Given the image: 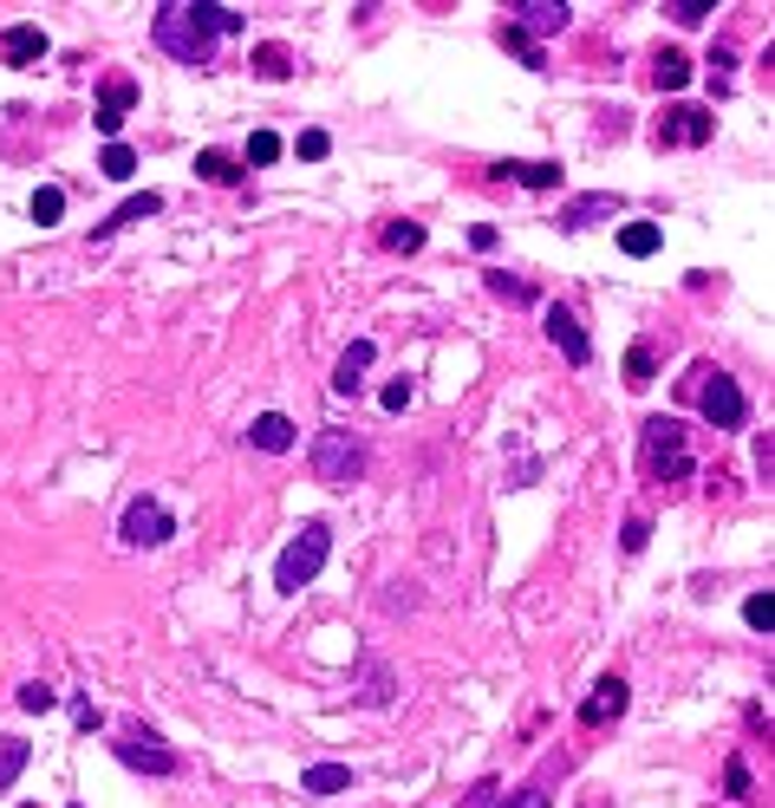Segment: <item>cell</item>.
I'll list each match as a JSON object with an SVG mask.
<instances>
[{"label": "cell", "mask_w": 775, "mask_h": 808, "mask_svg": "<svg viewBox=\"0 0 775 808\" xmlns=\"http://www.w3.org/2000/svg\"><path fill=\"white\" fill-rule=\"evenodd\" d=\"M685 385L698 391V411H704L717 431H737V424L750 418V398H743V385H737L730 372H717V365H691Z\"/></svg>", "instance_id": "277c9868"}, {"label": "cell", "mask_w": 775, "mask_h": 808, "mask_svg": "<svg viewBox=\"0 0 775 808\" xmlns=\"http://www.w3.org/2000/svg\"><path fill=\"white\" fill-rule=\"evenodd\" d=\"M646 542H652V529H646V515H633V522H626V555H639Z\"/></svg>", "instance_id": "ab89813d"}, {"label": "cell", "mask_w": 775, "mask_h": 808, "mask_svg": "<svg viewBox=\"0 0 775 808\" xmlns=\"http://www.w3.org/2000/svg\"><path fill=\"white\" fill-rule=\"evenodd\" d=\"M385 248L391 254H417L424 248V222H385Z\"/></svg>", "instance_id": "83f0119b"}, {"label": "cell", "mask_w": 775, "mask_h": 808, "mask_svg": "<svg viewBox=\"0 0 775 808\" xmlns=\"http://www.w3.org/2000/svg\"><path fill=\"white\" fill-rule=\"evenodd\" d=\"M52 705H59V692H52V685H39V679H33V685H20V711H39V718H46Z\"/></svg>", "instance_id": "f546056e"}, {"label": "cell", "mask_w": 775, "mask_h": 808, "mask_svg": "<svg viewBox=\"0 0 775 808\" xmlns=\"http://www.w3.org/2000/svg\"><path fill=\"white\" fill-rule=\"evenodd\" d=\"M117 763H130L143 776H176V750H163V737L157 731H137V724L117 737Z\"/></svg>", "instance_id": "9c48e42d"}, {"label": "cell", "mask_w": 775, "mask_h": 808, "mask_svg": "<svg viewBox=\"0 0 775 808\" xmlns=\"http://www.w3.org/2000/svg\"><path fill=\"white\" fill-rule=\"evenodd\" d=\"M196 176L215 183V189H228V183H241V163L228 150H196Z\"/></svg>", "instance_id": "d6986e66"}, {"label": "cell", "mask_w": 775, "mask_h": 808, "mask_svg": "<svg viewBox=\"0 0 775 808\" xmlns=\"http://www.w3.org/2000/svg\"><path fill=\"white\" fill-rule=\"evenodd\" d=\"M652 78H659V91H685V85H691V59H685L678 46H665V52L652 59Z\"/></svg>", "instance_id": "ac0fdd59"}, {"label": "cell", "mask_w": 775, "mask_h": 808, "mask_svg": "<svg viewBox=\"0 0 775 808\" xmlns=\"http://www.w3.org/2000/svg\"><path fill=\"white\" fill-rule=\"evenodd\" d=\"M280 150H287V144H280L274 130H254V137H248V163H274Z\"/></svg>", "instance_id": "d6a6232c"}, {"label": "cell", "mask_w": 775, "mask_h": 808, "mask_svg": "<svg viewBox=\"0 0 775 808\" xmlns=\"http://www.w3.org/2000/svg\"><path fill=\"white\" fill-rule=\"evenodd\" d=\"M757 470H763V476H775V437H763V444H757Z\"/></svg>", "instance_id": "7bdbcfd3"}, {"label": "cell", "mask_w": 775, "mask_h": 808, "mask_svg": "<svg viewBox=\"0 0 775 808\" xmlns=\"http://www.w3.org/2000/svg\"><path fill=\"white\" fill-rule=\"evenodd\" d=\"M639 470L646 483H685L698 463H691V431L678 418H646L639 424Z\"/></svg>", "instance_id": "7a4b0ae2"}, {"label": "cell", "mask_w": 775, "mask_h": 808, "mask_svg": "<svg viewBox=\"0 0 775 808\" xmlns=\"http://www.w3.org/2000/svg\"><path fill=\"white\" fill-rule=\"evenodd\" d=\"M359 698H365V705H391V672H385V666H372V672H365V692H359Z\"/></svg>", "instance_id": "d590c367"}, {"label": "cell", "mask_w": 775, "mask_h": 808, "mask_svg": "<svg viewBox=\"0 0 775 808\" xmlns=\"http://www.w3.org/2000/svg\"><path fill=\"white\" fill-rule=\"evenodd\" d=\"M502 46H509V52H515V59H522L528 72H548V52H541V46H535L528 33H515V26H502Z\"/></svg>", "instance_id": "d4e9b609"}, {"label": "cell", "mask_w": 775, "mask_h": 808, "mask_svg": "<svg viewBox=\"0 0 775 808\" xmlns=\"http://www.w3.org/2000/svg\"><path fill=\"white\" fill-rule=\"evenodd\" d=\"M293 150H300L307 163H320V157L333 150V137H326V130H300V137H293Z\"/></svg>", "instance_id": "8d00e7d4"}, {"label": "cell", "mask_w": 775, "mask_h": 808, "mask_svg": "<svg viewBox=\"0 0 775 808\" xmlns=\"http://www.w3.org/2000/svg\"><path fill=\"white\" fill-rule=\"evenodd\" d=\"M157 209H163V196H157V189H143V196H130V202H117V209H111V215H104V222H98L91 235L104 241V235H117L124 222H143V215H157Z\"/></svg>", "instance_id": "2e32d148"}, {"label": "cell", "mask_w": 775, "mask_h": 808, "mask_svg": "<svg viewBox=\"0 0 775 808\" xmlns=\"http://www.w3.org/2000/svg\"><path fill=\"white\" fill-rule=\"evenodd\" d=\"M26 808H33V803H26Z\"/></svg>", "instance_id": "ee69618b"}, {"label": "cell", "mask_w": 775, "mask_h": 808, "mask_svg": "<svg viewBox=\"0 0 775 808\" xmlns=\"http://www.w3.org/2000/svg\"><path fill=\"white\" fill-rule=\"evenodd\" d=\"M248 444H254V450H267V457H287V450L300 444V431H293V418H287V411H261V418L248 424Z\"/></svg>", "instance_id": "5bb4252c"}, {"label": "cell", "mask_w": 775, "mask_h": 808, "mask_svg": "<svg viewBox=\"0 0 775 808\" xmlns=\"http://www.w3.org/2000/svg\"><path fill=\"white\" fill-rule=\"evenodd\" d=\"M176 535V515L157 502V496H137L130 509H124V522H117V542L124 548H163Z\"/></svg>", "instance_id": "8992f818"}, {"label": "cell", "mask_w": 775, "mask_h": 808, "mask_svg": "<svg viewBox=\"0 0 775 808\" xmlns=\"http://www.w3.org/2000/svg\"><path fill=\"white\" fill-rule=\"evenodd\" d=\"M46 52H52V39H46L33 20H20V26L0 33V59H7V65H39Z\"/></svg>", "instance_id": "9a60e30c"}, {"label": "cell", "mask_w": 775, "mask_h": 808, "mask_svg": "<svg viewBox=\"0 0 775 808\" xmlns=\"http://www.w3.org/2000/svg\"><path fill=\"white\" fill-rule=\"evenodd\" d=\"M496 808H548V790H515L509 803H496Z\"/></svg>", "instance_id": "60d3db41"}, {"label": "cell", "mask_w": 775, "mask_h": 808, "mask_svg": "<svg viewBox=\"0 0 775 808\" xmlns=\"http://www.w3.org/2000/svg\"><path fill=\"white\" fill-rule=\"evenodd\" d=\"M254 72H261L267 85H280V78L293 72V52H287L280 39H267V46H254Z\"/></svg>", "instance_id": "603a6c76"}, {"label": "cell", "mask_w": 775, "mask_h": 808, "mask_svg": "<svg viewBox=\"0 0 775 808\" xmlns=\"http://www.w3.org/2000/svg\"><path fill=\"white\" fill-rule=\"evenodd\" d=\"M98 170H104L111 183H130V176H137V157H130V144H104V157H98Z\"/></svg>", "instance_id": "484cf974"}, {"label": "cell", "mask_w": 775, "mask_h": 808, "mask_svg": "<svg viewBox=\"0 0 775 808\" xmlns=\"http://www.w3.org/2000/svg\"><path fill=\"white\" fill-rule=\"evenodd\" d=\"M26 757H33V750H26L20 737H7V744H0V790H7V783H13V776L26 770Z\"/></svg>", "instance_id": "f1b7e54d"}, {"label": "cell", "mask_w": 775, "mask_h": 808, "mask_svg": "<svg viewBox=\"0 0 775 808\" xmlns=\"http://www.w3.org/2000/svg\"><path fill=\"white\" fill-rule=\"evenodd\" d=\"M665 13H672L678 26H704V13H711V7H704V0H672Z\"/></svg>", "instance_id": "74e56055"}, {"label": "cell", "mask_w": 775, "mask_h": 808, "mask_svg": "<svg viewBox=\"0 0 775 808\" xmlns=\"http://www.w3.org/2000/svg\"><path fill=\"white\" fill-rule=\"evenodd\" d=\"M567 20H574V7H567V0H515V7H509V26H515V33H528L535 46H541V39H554V33H567Z\"/></svg>", "instance_id": "52a82bcc"}, {"label": "cell", "mask_w": 775, "mask_h": 808, "mask_svg": "<svg viewBox=\"0 0 775 808\" xmlns=\"http://www.w3.org/2000/svg\"><path fill=\"white\" fill-rule=\"evenodd\" d=\"M724 790H730V803H750V763L743 757L724 763Z\"/></svg>", "instance_id": "4dcf8cb0"}, {"label": "cell", "mask_w": 775, "mask_h": 808, "mask_svg": "<svg viewBox=\"0 0 775 808\" xmlns=\"http://www.w3.org/2000/svg\"><path fill=\"white\" fill-rule=\"evenodd\" d=\"M541 326H548V339L567 352V365H587V359H593V339H587V326L574 320V307H561V300H554V307L541 313Z\"/></svg>", "instance_id": "8fae6325"}, {"label": "cell", "mask_w": 775, "mask_h": 808, "mask_svg": "<svg viewBox=\"0 0 775 808\" xmlns=\"http://www.w3.org/2000/svg\"><path fill=\"white\" fill-rule=\"evenodd\" d=\"M157 46L183 65H209L215 39L222 33H241V13L235 7H157Z\"/></svg>", "instance_id": "6da1fadb"}, {"label": "cell", "mask_w": 775, "mask_h": 808, "mask_svg": "<svg viewBox=\"0 0 775 808\" xmlns=\"http://www.w3.org/2000/svg\"><path fill=\"white\" fill-rule=\"evenodd\" d=\"M313 476L326 483V489H352L359 476H365V444L352 437V431H320L313 437Z\"/></svg>", "instance_id": "5b68a950"}, {"label": "cell", "mask_w": 775, "mask_h": 808, "mask_svg": "<svg viewBox=\"0 0 775 808\" xmlns=\"http://www.w3.org/2000/svg\"><path fill=\"white\" fill-rule=\"evenodd\" d=\"M59 215H65V189H59V183H46V189H33V222H39V228H52Z\"/></svg>", "instance_id": "4316f807"}, {"label": "cell", "mask_w": 775, "mask_h": 808, "mask_svg": "<svg viewBox=\"0 0 775 808\" xmlns=\"http://www.w3.org/2000/svg\"><path fill=\"white\" fill-rule=\"evenodd\" d=\"M717 137V111H704V104H672L665 117H659V144L672 150V144H711Z\"/></svg>", "instance_id": "ba28073f"}, {"label": "cell", "mask_w": 775, "mask_h": 808, "mask_svg": "<svg viewBox=\"0 0 775 808\" xmlns=\"http://www.w3.org/2000/svg\"><path fill=\"white\" fill-rule=\"evenodd\" d=\"M496 176H515L522 189H561V163H496Z\"/></svg>", "instance_id": "ffe728a7"}, {"label": "cell", "mask_w": 775, "mask_h": 808, "mask_svg": "<svg viewBox=\"0 0 775 808\" xmlns=\"http://www.w3.org/2000/svg\"><path fill=\"white\" fill-rule=\"evenodd\" d=\"M372 359H378V346H372V339H352V346L339 352V365H333V391H339V398H359V391H365Z\"/></svg>", "instance_id": "4fadbf2b"}, {"label": "cell", "mask_w": 775, "mask_h": 808, "mask_svg": "<svg viewBox=\"0 0 775 808\" xmlns=\"http://www.w3.org/2000/svg\"><path fill=\"white\" fill-rule=\"evenodd\" d=\"M659 241H665V228H659V222H626V228H620V248H626L633 261L659 254Z\"/></svg>", "instance_id": "7402d4cb"}, {"label": "cell", "mask_w": 775, "mask_h": 808, "mask_svg": "<svg viewBox=\"0 0 775 808\" xmlns=\"http://www.w3.org/2000/svg\"><path fill=\"white\" fill-rule=\"evenodd\" d=\"M743 620H750L757 633H770V626H775V600H770V594H750V600H743Z\"/></svg>", "instance_id": "1f68e13d"}, {"label": "cell", "mask_w": 775, "mask_h": 808, "mask_svg": "<svg viewBox=\"0 0 775 808\" xmlns=\"http://www.w3.org/2000/svg\"><path fill=\"white\" fill-rule=\"evenodd\" d=\"M470 248H483V254H489V248H496V228H489V222H476V228H470Z\"/></svg>", "instance_id": "b9f144b4"}, {"label": "cell", "mask_w": 775, "mask_h": 808, "mask_svg": "<svg viewBox=\"0 0 775 808\" xmlns=\"http://www.w3.org/2000/svg\"><path fill=\"white\" fill-rule=\"evenodd\" d=\"M326 555H333V529H326V522H300V535H293V542L280 548V561H274V587H280V594L313 587L320 568H326Z\"/></svg>", "instance_id": "3957f363"}, {"label": "cell", "mask_w": 775, "mask_h": 808, "mask_svg": "<svg viewBox=\"0 0 775 808\" xmlns=\"http://www.w3.org/2000/svg\"><path fill=\"white\" fill-rule=\"evenodd\" d=\"M730 65H737V52H730V46H711V78H717V91L730 85Z\"/></svg>", "instance_id": "f35d334b"}, {"label": "cell", "mask_w": 775, "mask_h": 808, "mask_svg": "<svg viewBox=\"0 0 775 808\" xmlns=\"http://www.w3.org/2000/svg\"><path fill=\"white\" fill-rule=\"evenodd\" d=\"M339 790H352V763H313L300 776V796H339Z\"/></svg>", "instance_id": "e0dca14e"}, {"label": "cell", "mask_w": 775, "mask_h": 808, "mask_svg": "<svg viewBox=\"0 0 775 808\" xmlns=\"http://www.w3.org/2000/svg\"><path fill=\"white\" fill-rule=\"evenodd\" d=\"M137 104V85L130 78H104V91H98V111H91V124L117 144V130H124V111Z\"/></svg>", "instance_id": "7c38bea8"}, {"label": "cell", "mask_w": 775, "mask_h": 808, "mask_svg": "<svg viewBox=\"0 0 775 808\" xmlns=\"http://www.w3.org/2000/svg\"><path fill=\"white\" fill-rule=\"evenodd\" d=\"M411 398H417V385H411V378H391V385L378 391V405H385V411H411Z\"/></svg>", "instance_id": "e575fe53"}, {"label": "cell", "mask_w": 775, "mask_h": 808, "mask_svg": "<svg viewBox=\"0 0 775 808\" xmlns=\"http://www.w3.org/2000/svg\"><path fill=\"white\" fill-rule=\"evenodd\" d=\"M652 378H659V359H652V346H646V339H639V346H633V352H626V385H633V391H646V385H652Z\"/></svg>", "instance_id": "cb8c5ba5"}, {"label": "cell", "mask_w": 775, "mask_h": 808, "mask_svg": "<svg viewBox=\"0 0 775 808\" xmlns=\"http://www.w3.org/2000/svg\"><path fill=\"white\" fill-rule=\"evenodd\" d=\"M489 294H496V300H515V307L535 300V287H528V281H509V274H489Z\"/></svg>", "instance_id": "836d02e7"}, {"label": "cell", "mask_w": 775, "mask_h": 808, "mask_svg": "<svg viewBox=\"0 0 775 808\" xmlns=\"http://www.w3.org/2000/svg\"><path fill=\"white\" fill-rule=\"evenodd\" d=\"M613 209H620V196H580V202L561 209V228H587V222H600V215H613Z\"/></svg>", "instance_id": "44dd1931"}, {"label": "cell", "mask_w": 775, "mask_h": 808, "mask_svg": "<svg viewBox=\"0 0 775 808\" xmlns=\"http://www.w3.org/2000/svg\"><path fill=\"white\" fill-rule=\"evenodd\" d=\"M626 705H633V685L607 672V679L587 692V705H580V731H607V724H620V718H626Z\"/></svg>", "instance_id": "30bf717a"}]
</instances>
